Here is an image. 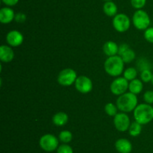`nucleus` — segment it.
<instances>
[{"mask_svg":"<svg viewBox=\"0 0 153 153\" xmlns=\"http://www.w3.org/2000/svg\"><path fill=\"white\" fill-rule=\"evenodd\" d=\"M138 103L136 94L131 92H126L121 94L117 99L116 105L118 109L123 112H130L134 111Z\"/></svg>","mask_w":153,"mask_h":153,"instance_id":"f257e3e1","label":"nucleus"},{"mask_svg":"<svg viewBox=\"0 0 153 153\" xmlns=\"http://www.w3.org/2000/svg\"><path fill=\"white\" fill-rule=\"evenodd\" d=\"M124 64L123 58L119 55L108 57L104 63L106 73L111 76H119L124 72Z\"/></svg>","mask_w":153,"mask_h":153,"instance_id":"f03ea898","label":"nucleus"},{"mask_svg":"<svg viewBox=\"0 0 153 153\" xmlns=\"http://www.w3.org/2000/svg\"><path fill=\"white\" fill-rule=\"evenodd\" d=\"M134 118L136 122L146 124L153 120V106L149 104H140L134 110Z\"/></svg>","mask_w":153,"mask_h":153,"instance_id":"7ed1b4c3","label":"nucleus"},{"mask_svg":"<svg viewBox=\"0 0 153 153\" xmlns=\"http://www.w3.org/2000/svg\"><path fill=\"white\" fill-rule=\"evenodd\" d=\"M151 20L147 12L143 9L137 10L132 16V23L137 29L145 31L150 26Z\"/></svg>","mask_w":153,"mask_h":153,"instance_id":"20e7f679","label":"nucleus"},{"mask_svg":"<svg viewBox=\"0 0 153 153\" xmlns=\"http://www.w3.org/2000/svg\"><path fill=\"white\" fill-rule=\"evenodd\" d=\"M39 145L45 152H52L59 146V139L52 134H46L40 138Z\"/></svg>","mask_w":153,"mask_h":153,"instance_id":"39448f33","label":"nucleus"},{"mask_svg":"<svg viewBox=\"0 0 153 153\" xmlns=\"http://www.w3.org/2000/svg\"><path fill=\"white\" fill-rule=\"evenodd\" d=\"M112 24L116 31L123 33L129 29L131 26V20L125 14H117L114 16Z\"/></svg>","mask_w":153,"mask_h":153,"instance_id":"423d86ee","label":"nucleus"},{"mask_svg":"<svg viewBox=\"0 0 153 153\" xmlns=\"http://www.w3.org/2000/svg\"><path fill=\"white\" fill-rule=\"evenodd\" d=\"M77 77V74L73 69H63L58 76V82L63 86H70L75 84Z\"/></svg>","mask_w":153,"mask_h":153,"instance_id":"0eeeda50","label":"nucleus"},{"mask_svg":"<svg viewBox=\"0 0 153 153\" xmlns=\"http://www.w3.org/2000/svg\"><path fill=\"white\" fill-rule=\"evenodd\" d=\"M128 81L124 76H119L114 80L111 83L110 89L112 94L120 96L126 92L128 89Z\"/></svg>","mask_w":153,"mask_h":153,"instance_id":"6e6552de","label":"nucleus"},{"mask_svg":"<svg viewBox=\"0 0 153 153\" xmlns=\"http://www.w3.org/2000/svg\"><path fill=\"white\" fill-rule=\"evenodd\" d=\"M114 124L117 130L125 132L128 130L131 124L129 116L126 112H118L114 117Z\"/></svg>","mask_w":153,"mask_h":153,"instance_id":"1a4fd4ad","label":"nucleus"},{"mask_svg":"<svg viewBox=\"0 0 153 153\" xmlns=\"http://www.w3.org/2000/svg\"><path fill=\"white\" fill-rule=\"evenodd\" d=\"M75 87L82 94H88L93 89L92 80L87 76H79L75 82Z\"/></svg>","mask_w":153,"mask_h":153,"instance_id":"9d476101","label":"nucleus"},{"mask_svg":"<svg viewBox=\"0 0 153 153\" xmlns=\"http://www.w3.org/2000/svg\"><path fill=\"white\" fill-rule=\"evenodd\" d=\"M6 41L9 46L16 47L23 43L24 36L20 32L17 30H11L6 35Z\"/></svg>","mask_w":153,"mask_h":153,"instance_id":"9b49d317","label":"nucleus"},{"mask_svg":"<svg viewBox=\"0 0 153 153\" xmlns=\"http://www.w3.org/2000/svg\"><path fill=\"white\" fill-rule=\"evenodd\" d=\"M15 13L10 7L2 8L0 10V22L2 24H9L15 19Z\"/></svg>","mask_w":153,"mask_h":153,"instance_id":"f8f14e48","label":"nucleus"},{"mask_svg":"<svg viewBox=\"0 0 153 153\" xmlns=\"http://www.w3.org/2000/svg\"><path fill=\"white\" fill-rule=\"evenodd\" d=\"M115 148L119 153H131L132 144L128 139L120 138L115 142Z\"/></svg>","mask_w":153,"mask_h":153,"instance_id":"ddd939ff","label":"nucleus"},{"mask_svg":"<svg viewBox=\"0 0 153 153\" xmlns=\"http://www.w3.org/2000/svg\"><path fill=\"white\" fill-rule=\"evenodd\" d=\"M14 58V52L10 46L1 45L0 46V60L2 62H10Z\"/></svg>","mask_w":153,"mask_h":153,"instance_id":"4468645a","label":"nucleus"},{"mask_svg":"<svg viewBox=\"0 0 153 153\" xmlns=\"http://www.w3.org/2000/svg\"><path fill=\"white\" fill-rule=\"evenodd\" d=\"M102 50L104 53L108 57L114 56L118 55L119 52V46L117 44L112 40H108L107 42L104 44L102 46Z\"/></svg>","mask_w":153,"mask_h":153,"instance_id":"2eb2a0df","label":"nucleus"},{"mask_svg":"<svg viewBox=\"0 0 153 153\" xmlns=\"http://www.w3.org/2000/svg\"><path fill=\"white\" fill-rule=\"evenodd\" d=\"M68 115L66 112H62V111L56 112L52 117V122L54 123V124L58 126V127L65 125L67 122H68Z\"/></svg>","mask_w":153,"mask_h":153,"instance_id":"dca6fc26","label":"nucleus"},{"mask_svg":"<svg viewBox=\"0 0 153 153\" xmlns=\"http://www.w3.org/2000/svg\"><path fill=\"white\" fill-rule=\"evenodd\" d=\"M143 81L139 79H134L133 80L130 81L129 84H128V91L130 92L133 93L134 94H138L143 91Z\"/></svg>","mask_w":153,"mask_h":153,"instance_id":"f3484780","label":"nucleus"},{"mask_svg":"<svg viewBox=\"0 0 153 153\" xmlns=\"http://www.w3.org/2000/svg\"><path fill=\"white\" fill-rule=\"evenodd\" d=\"M117 6L114 2H105L103 5V11L108 16H115L117 14Z\"/></svg>","mask_w":153,"mask_h":153,"instance_id":"a211bd4d","label":"nucleus"},{"mask_svg":"<svg viewBox=\"0 0 153 153\" xmlns=\"http://www.w3.org/2000/svg\"><path fill=\"white\" fill-rule=\"evenodd\" d=\"M128 133L131 135V136H139V135L141 134L142 131V124L138 123L137 122L134 121L133 122L131 123L129 126V128H128Z\"/></svg>","mask_w":153,"mask_h":153,"instance_id":"6ab92c4d","label":"nucleus"},{"mask_svg":"<svg viewBox=\"0 0 153 153\" xmlns=\"http://www.w3.org/2000/svg\"><path fill=\"white\" fill-rule=\"evenodd\" d=\"M137 76V69L133 67H130L124 70L123 76L128 81H131L133 80L136 79Z\"/></svg>","mask_w":153,"mask_h":153,"instance_id":"aec40b11","label":"nucleus"},{"mask_svg":"<svg viewBox=\"0 0 153 153\" xmlns=\"http://www.w3.org/2000/svg\"><path fill=\"white\" fill-rule=\"evenodd\" d=\"M58 139L63 143H69L73 140V134L68 130H62L58 135Z\"/></svg>","mask_w":153,"mask_h":153,"instance_id":"412c9836","label":"nucleus"},{"mask_svg":"<svg viewBox=\"0 0 153 153\" xmlns=\"http://www.w3.org/2000/svg\"><path fill=\"white\" fill-rule=\"evenodd\" d=\"M120 56H121V58H123V60L125 63H130L135 58L136 53L132 49L129 48V49L127 50L125 52H123Z\"/></svg>","mask_w":153,"mask_h":153,"instance_id":"4be33fe9","label":"nucleus"},{"mask_svg":"<svg viewBox=\"0 0 153 153\" xmlns=\"http://www.w3.org/2000/svg\"><path fill=\"white\" fill-rule=\"evenodd\" d=\"M118 107L117 105L114 104L113 103H108L105 106V112L109 116L114 117L118 113Z\"/></svg>","mask_w":153,"mask_h":153,"instance_id":"5701e85b","label":"nucleus"},{"mask_svg":"<svg viewBox=\"0 0 153 153\" xmlns=\"http://www.w3.org/2000/svg\"><path fill=\"white\" fill-rule=\"evenodd\" d=\"M153 74L151 71L150 69H146V70H142L140 73V80L143 82H151Z\"/></svg>","mask_w":153,"mask_h":153,"instance_id":"b1692460","label":"nucleus"},{"mask_svg":"<svg viewBox=\"0 0 153 153\" xmlns=\"http://www.w3.org/2000/svg\"><path fill=\"white\" fill-rule=\"evenodd\" d=\"M57 153H73V149L67 143H63L59 145L57 148Z\"/></svg>","mask_w":153,"mask_h":153,"instance_id":"393cba45","label":"nucleus"},{"mask_svg":"<svg viewBox=\"0 0 153 153\" xmlns=\"http://www.w3.org/2000/svg\"><path fill=\"white\" fill-rule=\"evenodd\" d=\"M146 0H131V4L134 8L137 10L142 9L146 5Z\"/></svg>","mask_w":153,"mask_h":153,"instance_id":"a878e982","label":"nucleus"},{"mask_svg":"<svg viewBox=\"0 0 153 153\" xmlns=\"http://www.w3.org/2000/svg\"><path fill=\"white\" fill-rule=\"evenodd\" d=\"M144 38L146 41L153 44V27H149L144 31Z\"/></svg>","mask_w":153,"mask_h":153,"instance_id":"bb28decb","label":"nucleus"},{"mask_svg":"<svg viewBox=\"0 0 153 153\" xmlns=\"http://www.w3.org/2000/svg\"><path fill=\"white\" fill-rule=\"evenodd\" d=\"M143 99L145 102L149 104H153V91L152 90H148L143 94Z\"/></svg>","mask_w":153,"mask_h":153,"instance_id":"cd10ccee","label":"nucleus"},{"mask_svg":"<svg viewBox=\"0 0 153 153\" xmlns=\"http://www.w3.org/2000/svg\"><path fill=\"white\" fill-rule=\"evenodd\" d=\"M14 20L18 23H23L26 20V15L22 12H19L15 15Z\"/></svg>","mask_w":153,"mask_h":153,"instance_id":"c85d7f7f","label":"nucleus"},{"mask_svg":"<svg viewBox=\"0 0 153 153\" xmlns=\"http://www.w3.org/2000/svg\"><path fill=\"white\" fill-rule=\"evenodd\" d=\"M129 46H128L127 44H122L119 46V52H118V55L121 56L123 52H125L128 49H129Z\"/></svg>","mask_w":153,"mask_h":153,"instance_id":"c756f323","label":"nucleus"},{"mask_svg":"<svg viewBox=\"0 0 153 153\" xmlns=\"http://www.w3.org/2000/svg\"><path fill=\"white\" fill-rule=\"evenodd\" d=\"M1 2L7 7H12L16 5L19 2V0H1Z\"/></svg>","mask_w":153,"mask_h":153,"instance_id":"7c9ffc66","label":"nucleus"},{"mask_svg":"<svg viewBox=\"0 0 153 153\" xmlns=\"http://www.w3.org/2000/svg\"><path fill=\"white\" fill-rule=\"evenodd\" d=\"M103 1H105V2H111V1H112V0H103Z\"/></svg>","mask_w":153,"mask_h":153,"instance_id":"2f4dec72","label":"nucleus"},{"mask_svg":"<svg viewBox=\"0 0 153 153\" xmlns=\"http://www.w3.org/2000/svg\"><path fill=\"white\" fill-rule=\"evenodd\" d=\"M151 82H152V84L153 85V75H152V80H151Z\"/></svg>","mask_w":153,"mask_h":153,"instance_id":"473e14b6","label":"nucleus"}]
</instances>
